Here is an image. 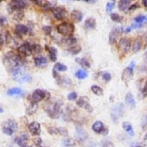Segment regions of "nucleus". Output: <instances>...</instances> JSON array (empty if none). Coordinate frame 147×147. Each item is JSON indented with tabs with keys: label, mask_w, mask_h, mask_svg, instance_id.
Listing matches in <instances>:
<instances>
[{
	"label": "nucleus",
	"mask_w": 147,
	"mask_h": 147,
	"mask_svg": "<svg viewBox=\"0 0 147 147\" xmlns=\"http://www.w3.org/2000/svg\"><path fill=\"white\" fill-rule=\"evenodd\" d=\"M12 78L15 81L22 84V83H28L32 81V78L29 74L27 73L25 66H19L13 70H11Z\"/></svg>",
	"instance_id": "nucleus-1"
},
{
	"label": "nucleus",
	"mask_w": 147,
	"mask_h": 147,
	"mask_svg": "<svg viewBox=\"0 0 147 147\" xmlns=\"http://www.w3.org/2000/svg\"><path fill=\"white\" fill-rule=\"evenodd\" d=\"M5 59H5V62L9 65V67L10 70H13V69H15L16 67L23 66L24 65L23 60L17 54L12 53H9L6 55V58Z\"/></svg>",
	"instance_id": "nucleus-2"
},
{
	"label": "nucleus",
	"mask_w": 147,
	"mask_h": 147,
	"mask_svg": "<svg viewBox=\"0 0 147 147\" xmlns=\"http://www.w3.org/2000/svg\"><path fill=\"white\" fill-rule=\"evenodd\" d=\"M61 105H62V103H60L59 102L47 103L45 106V110L51 118L57 119V118H59V116L61 113V109H60Z\"/></svg>",
	"instance_id": "nucleus-3"
},
{
	"label": "nucleus",
	"mask_w": 147,
	"mask_h": 147,
	"mask_svg": "<svg viewBox=\"0 0 147 147\" xmlns=\"http://www.w3.org/2000/svg\"><path fill=\"white\" fill-rule=\"evenodd\" d=\"M57 30L60 34L71 37L74 33V25L71 22H64L57 26Z\"/></svg>",
	"instance_id": "nucleus-4"
},
{
	"label": "nucleus",
	"mask_w": 147,
	"mask_h": 147,
	"mask_svg": "<svg viewBox=\"0 0 147 147\" xmlns=\"http://www.w3.org/2000/svg\"><path fill=\"white\" fill-rule=\"evenodd\" d=\"M48 96H49V93L44 90H41V89H36L28 97V100L31 102H34V103H37L46 98H48Z\"/></svg>",
	"instance_id": "nucleus-5"
},
{
	"label": "nucleus",
	"mask_w": 147,
	"mask_h": 147,
	"mask_svg": "<svg viewBox=\"0 0 147 147\" xmlns=\"http://www.w3.org/2000/svg\"><path fill=\"white\" fill-rule=\"evenodd\" d=\"M17 131V124L13 120H8L3 127V133L7 135H12Z\"/></svg>",
	"instance_id": "nucleus-6"
},
{
	"label": "nucleus",
	"mask_w": 147,
	"mask_h": 147,
	"mask_svg": "<svg viewBox=\"0 0 147 147\" xmlns=\"http://www.w3.org/2000/svg\"><path fill=\"white\" fill-rule=\"evenodd\" d=\"M33 49H34V45L28 42H25L18 47V52L25 56H30L34 53Z\"/></svg>",
	"instance_id": "nucleus-7"
},
{
	"label": "nucleus",
	"mask_w": 147,
	"mask_h": 147,
	"mask_svg": "<svg viewBox=\"0 0 147 147\" xmlns=\"http://www.w3.org/2000/svg\"><path fill=\"white\" fill-rule=\"evenodd\" d=\"M123 112H124V106L122 104L115 106L112 109V111H111V118H112V120L116 121L119 118H121L122 116Z\"/></svg>",
	"instance_id": "nucleus-8"
},
{
	"label": "nucleus",
	"mask_w": 147,
	"mask_h": 147,
	"mask_svg": "<svg viewBox=\"0 0 147 147\" xmlns=\"http://www.w3.org/2000/svg\"><path fill=\"white\" fill-rule=\"evenodd\" d=\"M27 5H28L27 2L23 0H15V1H11L9 3V6L14 10H21L22 9L27 7Z\"/></svg>",
	"instance_id": "nucleus-9"
},
{
	"label": "nucleus",
	"mask_w": 147,
	"mask_h": 147,
	"mask_svg": "<svg viewBox=\"0 0 147 147\" xmlns=\"http://www.w3.org/2000/svg\"><path fill=\"white\" fill-rule=\"evenodd\" d=\"M28 130H29L30 134L33 136H38L40 134V131H41L40 123L36 122V121L31 122L29 124V126H28Z\"/></svg>",
	"instance_id": "nucleus-10"
},
{
	"label": "nucleus",
	"mask_w": 147,
	"mask_h": 147,
	"mask_svg": "<svg viewBox=\"0 0 147 147\" xmlns=\"http://www.w3.org/2000/svg\"><path fill=\"white\" fill-rule=\"evenodd\" d=\"M119 47L121 50L124 53H128L131 48V43L130 40L127 38H121L119 41Z\"/></svg>",
	"instance_id": "nucleus-11"
},
{
	"label": "nucleus",
	"mask_w": 147,
	"mask_h": 147,
	"mask_svg": "<svg viewBox=\"0 0 147 147\" xmlns=\"http://www.w3.org/2000/svg\"><path fill=\"white\" fill-rule=\"evenodd\" d=\"M133 66H134V63L133 62L130 66L127 67L124 71H123V74H122V79L126 82H128L129 80L132 79L133 78V74H134V70H133Z\"/></svg>",
	"instance_id": "nucleus-12"
},
{
	"label": "nucleus",
	"mask_w": 147,
	"mask_h": 147,
	"mask_svg": "<svg viewBox=\"0 0 147 147\" xmlns=\"http://www.w3.org/2000/svg\"><path fill=\"white\" fill-rule=\"evenodd\" d=\"M48 130V133L52 135H57V134H59V135H63V136H67L68 133H67V130L64 127H48L47 128Z\"/></svg>",
	"instance_id": "nucleus-13"
},
{
	"label": "nucleus",
	"mask_w": 147,
	"mask_h": 147,
	"mask_svg": "<svg viewBox=\"0 0 147 147\" xmlns=\"http://www.w3.org/2000/svg\"><path fill=\"white\" fill-rule=\"evenodd\" d=\"M52 12H53V16L59 20V21H61L64 19V17L65 16V10L61 8V7H55L52 9Z\"/></svg>",
	"instance_id": "nucleus-14"
},
{
	"label": "nucleus",
	"mask_w": 147,
	"mask_h": 147,
	"mask_svg": "<svg viewBox=\"0 0 147 147\" xmlns=\"http://www.w3.org/2000/svg\"><path fill=\"white\" fill-rule=\"evenodd\" d=\"M28 31H29V29L27 26H25L23 24H17L15 28L14 33L17 36H23V35L27 34L28 33Z\"/></svg>",
	"instance_id": "nucleus-15"
},
{
	"label": "nucleus",
	"mask_w": 147,
	"mask_h": 147,
	"mask_svg": "<svg viewBox=\"0 0 147 147\" xmlns=\"http://www.w3.org/2000/svg\"><path fill=\"white\" fill-rule=\"evenodd\" d=\"M77 105L82 109H84L85 110H87L88 112L91 113L93 111V108L90 106V104L89 103V102L87 100H85L84 97H81L79 98L78 101H77Z\"/></svg>",
	"instance_id": "nucleus-16"
},
{
	"label": "nucleus",
	"mask_w": 147,
	"mask_h": 147,
	"mask_svg": "<svg viewBox=\"0 0 147 147\" xmlns=\"http://www.w3.org/2000/svg\"><path fill=\"white\" fill-rule=\"evenodd\" d=\"M76 136H77V139H78L79 141L83 142V141H84V140H87V138H88V134H87L86 131H84V129H83V128L80 127H78L76 128Z\"/></svg>",
	"instance_id": "nucleus-17"
},
{
	"label": "nucleus",
	"mask_w": 147,
	"mask_h": 147,
	"mask_svg": "<svg viewBox=\"0 0 147 147\" xmlns=\"http://www.w3.org/2000/svg\"><path fill=\"white\" fill-rule=\"evenodd\" d=\"M28 134H22V135L16 137V140H15V142H16V145H18L19 146L23 147L26 146V143L28 142Z\"/></svg>",
	"instance_id": "nucleus-18"
},
{
	"label": "nucleus",
	"mask_w": 147,
	"mask_h": 147,
	"mask_svg": "<svg viewBox=\"0 0 147 147\" xmlns=\"http://www.w3.org/2000/svg\"><path fill=\"white\" fill-rule=\"evenodd\" d=\"M92 130L96 133V134H102L103 131L105 130V127L104 124L102 121H96L93 125H92Z\"/></svg>",
	"instance_id": "nucleus-19"
},
{
	"label": "nucleus",
	"mask_w": 147,
	"mask_h": 147,
	"mask_svg": "<svg viewBox=\"0 0 147 147\" xmlns=\"http://www.w3.org/2000/svg\"><path fill=\"white\" fill-rule=\"evenodd\" d=\"M83 17H84L83 13H82L80 10L75 9V10H73V11L71 13V20H72L73 22H80L83 20Z\"/></svg>",
	"instance_id": "nucleus-20"
},
{
	"label": "nucleus",
	"mask_w": 147,
	"mask_h": 147,
	"mask_svg": "<svg viewBox=\"0 0 147 147\" xmlns=\"http://www.w3.org/2000/svg\"><path fill=\"white\" fill-rule=\"evenodd\" d=\"M46 50L49 53V58H50L51 61L55 62L56 59H57V53H58L57 49L55 47H47V46H46Z\"/></svg>",
	"instance_id": "nucleus-21"
},
{
	"label": "nucleus",
	"mask_w": 147,
	"mask_h": 147,
	"mask_svg": "<svg viewBox=\"0 0 147 147\" xmlns=\"http://www.w3.org/2000/svg\"><path fill=\"white\" fill-rule=\"evenodd\" d=\"M34 65L37 67H44L47 65V59L43 56L34 58Z\"/></svg>",
	"instance_id": "nucleus-22"
},
{
	"label": "nucleus",
	"mask_w": 147,
	"mask_h": 147,
	"mask_svg": "<svg viewBox=\"0 0 147 147\" xmlns=\"http://www.w3.org/2000/svg\"><path fill=\"white\" fill-rule=\"evenodd\" d=\"M24 94L25 93L22 89L16 88V87L11 88V89L8 90V91H7V95H9V96H24Z\"/></svg>",
	"instance_id": "nucleus-23"
},
{
	"label": "nucleus",
	"mask_w": 147,
	"mask_h": 147,
	"mask_svg": "<svg viewBox=\"0 0 147 147\" xmlns=\"http://www.w3.org/2000/svg\"><path fill=\"white\" fill-rule=\"evenodd\" d=\"M96 26V20L92 17L90 18H88L85 22H84V28L87 29V30H92V29H95Z\"/></svg>",
	"instance_id": "nucleus-24"
},
{
	"label": "nucleus",
	"mask_w": 147,
	"mask_h": 147,
	"mask_svg": "<svg viewBox=\"0 0 147 147\" xmlns=\"http://www.w3.org/2000/svg\"><path fill=\"white\" fill-rule=\"evenodd\" d=\"M122 32V28H119V27H115V28L109 34V42L110 43H114L116 40L117 34H119L120 33Z\"/></svg>",
	"instance_id": "nucleus-25"
},
{
	"label": "nucleus",
	"mask_w": 147,
	"mask_h": 147,
	"mask_svg": "<svg viewBox=\"0 0 147 147\" xmlns=\"http://www.w3.org/2000/svg\"><path fill=\"white\" fill-rule=\"evenodd\" d=\"M131 3H132V2L129 1V0H121V1H120L119 3H118V8H119L120 10L124 11V10H126L127 9H129Z\"/></svg>",
	"instance_id": "nucleus-26"
},
{
	"label": "nucleus",
	"mask_w": 147,
	"mask_h": 147,
	"mask_svg": "<svg viewBox=\"0 0 147 147\" xmlns=\"http://www.w3.org/2000/svg\"><path fill=\"white\" fill-rule=\"evenodd\" d=\"M76 62L78 63V64H79L83 68H84V69H89L90 67V62L86 59H84V58H77L76 59Z\"/></svg>",
	"instance_id": "nucleus-27"
},
{
	"label": "nucleus",
	"mask_w": 147,
	"mask_h": 147,
	"mask_svg": "<svg viewBox=\"0 0 147 147\" xmlns=\"http://www.w3.org/2000/svg\"><path fill=\"white\" fill-rule=\"evenodd\" d=\"M125 101H126V103L130 106L131 108H134L135 107V100L133 96V95L131 93H127L126 95V97H125Z\"/></svg>",
	"instance_id": "nucleus-28"
},
{
	"label": "nucleus",
	"mask_w": 147,
	"mask_h": 147,
	"mask_svg": "<svg viewBox=\"0 0 147 147\" xmlns=\"http://www.w3.org/2000/svg\"><path fill=\"white\" fill-rule=\"evenodd\" d=\"M122 127H123V129H124L130 136H134V128H133L132 125H131L129 122H123V123H122Z\"/></svg>",
	"instance_id": "nucleus-29"
},
{
	"label": "nucleus",
	"mask_w": 147,
	"mask_h": 147,
	"mask_svg": "<svg viewBox=\"0 0 147 147\" xmlns=\"http://www.w3.org/2000/svg\"><path fill=\"white\" fill-rule=\"evenodd\" d=\"M67 66L61 64V63H56L53 66V71H66Z\"/></svg>",
	"instance_id": "nucleus-30"
},
{
	"label": "nucleus",
	"mask_w": 147,
	"mask_h": 147,
	"mask_svg": "<svg viewBox=\"0 0 147 147\" xmlns=\"http://www.w3.org/2000/svg\"><path fill=\"white\" fill-rule=\"evenodd\" d=\"M91 91L95 95L99 96H101L103 95V90L100 86H98V85H92L91 86Z\"/></svg>",
	"instance_id": "nucleus-31"
},
{
	"label": "nucleus",
	"mask_w": 147,
	"mask_h": 147,
	"mask_svg": "<svg viewBox=\"0 0 147 147\" xmlns=\"http://www.w3.org/2000/svg\"><path fill=\"white\" fill-rule=\"evenodd\" d=\"M75 76H76V78H78V79H84V78H86L87 77H88V73H87V71H85V70H78V71H77V72L75 73Z\"/></svg>",
	"instance_id": "nucleus-32"
},
{
	"label": "nucleus",
	"mask_w": 147,
	"mask_h": 147,
	"mask_svg": "<svg viewBox=\"0 0 147 147\" xmlns=\"http://www.w3.org/2000/svg\"><path fill=\"white\" fill-rule=\"evenodd\" d=\"M38 109V106H37V103H34V102H31V104L28 107V109H26V113L28 115H32L34 114Z\"/></svg>",
	"instance_id": "nucleus-33"
},
{
	"label": "nucleus",
	"mask_w": 147,
	"mask_h": 147,
	"mask_svg": "<svg viewBox=\"0 0 147 147\" xmlns=\"http://www.w3.org/2000/svg\"><path fill=\"white\" fill-rule=\"evenodd\" d=\"M75 141L72 140V139H70V138H67L65 140H63L62 142V146L63 147H73L75 146Z\"/></svg>",
	"instance_id": "nucleus-34"
},
{
	"label": "nucleus",
	"mask_w": 147,
	"mask_h": 147,
	"mask_svg": "<svg viewBox=\"0 0 147 147\" xmlns=\"http://www.w3.org/2000/svg\"><path fill=\"white\" fill-rule=\"evenodd\" d=\"M63 41H64V44H65L66 46H69L71 47H72V46H74L76 44L77 40L75 38H73V37H68L67 39H65Z\"/></svg>",
	"instance_id": "nucleus-35"
},
{
	"label": "nucleus",
	"mask_w": 147,
	"mask_h": 147,
	"mask_svg": "<svg viewBox=\"0 0 147 147\" xmlns=\"http://www.w3.org/2000/svg\"><path fill=\"white\" fill-rule=\"evenodd\" d=\"M141 49V42L140 40H135L132 45V50L134 53H137Z\"/></svg>",
	"instance_id": "nucleus-36"
},
{
	"label": "nucleus",
	"mask_w": 147,
	"mask_h": 147,
	"mask_svg": "<svg viewBox=\"0 0 147 147\" xmlns=\"http://www.w3.org/2000/svg\"><path fill=\"white\" fill-rule=\"evenodd\" d=\"M69 53H71V54H78L81 52V47L79 46H72L71 47H69L68 49Z\"/></svg>",
	"instance_id": "nucleus-37"
},
{
	"label": "nucleus",
	"mask_w": 147,
	"mask_h": 147,
	"mask_svg": "<svg viewBox=\"0 0 147 147\" xmlns=\"http://www.w3.org/2000/svg\"><path fill=\"white\" fill-rule=\"evenodd\" d=\"M110 17H111L112 21H114L115 22H121V16L117 13H111Z\"/></svg>",
	"instance_id": "nucleus-38"
},
{
	"label": "nucleus",
	"mask_w": 147,
	"mask_h": 147,
	"mask_svg": "<svg viewBox=\"0 0 147 147\" xmlns=\"http://www.w3.org/2000/svg\"><path fill=\"white\" fill-rule=\"evenodd\" d=\"M100 146L101 147H114V145L111 141L107 140H103L101 141L100 143Z\"/></svg>",
	"instance_id": "nucleus-39"
},
{
	"label": "nucleus",
	"mask_w": 147,
	"mask_h": 147,
	"mask_svg": "<svg viewBox=\"0 0 147 147\" xmlns=\"http://www.w3.org/2000/svg\"><path fill=\"white\" fill-rule=\"evenodd\" d=\"M134 21H135V22L137 24H140L141 25V23L144 22V21H146V16H143V15H140V16H136L134 18Z\"/></svg>",
	"instance_id": "nucleus-40"
},
{
	"label": "nucleus",
	"mask_w": 147,
	"mask_h": 147,
	"mask_svg": "<svg viewBox=\"0 0 147 147\" xmlns=\"http://www.w3.org/2000/svg\"><path fill=\"white\" fill-rule=\"evenodd\" d=\"M23 17V12L22 10H15V14H14V18L16 20H21Z\"/></svg>",
	"instance_id": "nucleus-41"
},
{
	"label": "nucleus",
	"mask_w": 147,
	"mask_h": 147,
	"mask_svg": "<svg viewBox=\"0 0 147 147\" xmlns=\"http://www.w3.org/2000/svg\"><path fill=\"white\" fill-rule=\"evenodd\" d=\"M58 78H59L60 83H63L65 84H71V80L67 77H59Z\"/></svg>",
	"instance_id": "nucleus-42"
},
{
	"label": "nucleus",
	"mask_w": 147,
	"mask_h": 147,
	"mask_svg": "<svg viewBox=\"0 0 147 147\" xmlns=\"http://www.w3.org/2000/svg\"><path fill=\"white\" fill-rule=\"evenodd\" d=\"M102 77V79H103L105 82H109V81L111 80V78H112L111 74L109 73V72H103Z\"/></svg>",
	"instance_id": "nucleus-43"
},
{
	"label": "nucleus",
	"mask_w": 147,
	"mask_h": 147,
	"mask_svg": "<svg viewBox=\"0 0 147 147\" xmlns=\"http://www.w3.org/2000/svg\"><path fill=\"white\" fill-rule=\"evenodd\" d=\"M115 3V1H113V2H109V3H107V5H106V9H107L108 12H111V11H112V9H114Z\"/></svg>",
	"instance_id": "nucleus-44"
},
{
	"label": "nucleus",
	"mask_w": 147,
	"mask_h": 147,
	"mask_svg": "<svg viewBox=\"0 0 147 147\" xmlns=\"http://www.w3.org/2000/svg\"><path fill=\"white\" fill-rule=\"evenodd\" d=\"M78 98V94L76 92H71L67 96V99L69 101H75Z\"/></svg>",
	"instance_id": "nucleus-45"
},
{
	"label": "nucleus",
	"mask_w": 147,
	"mask_h": 147,
	"mask_svg": "<svg viewBox=\"0 0 147 147\" xmlns=\"http://www.w3.org/2000/svg\"><path fill=\"white\" fill-rule=\"evenodd\" d=\"M33 51H34V53H41L42 48H41L40 45H39V44H34V49H33Z\"/></svg>",
	"instance_id": "nucleus-46"
},
{
	"label": "nucleus",
	"mask_w": 147,
	"mask_h": 147,
	"mask_svg": "<svg viewBox=\"0 0 147 147\" xmlns=\"http://www.w3.org/2000/svg\"><path fill=\"white\" fill-rule=\"evenodd\" d=\"M43 31L45 32L46 34H50L51 32H52V28L49 27V26H44L43 27Z\"/></svg>",
	"instance_id": "nucleus-47"
},
{
	"label": "nucleus",
	"mask_w": 147,
	"mask_h": 147,
	"mask_svg": "<svg viewBox=\"0 0 147 147\" xmlns=\"http://www.w3.org/2000/svg\"><path fill=\"white\" fill-rule=\"evenodd\" d=\"M34 144H35L36 146H40V145L42 144V140H41L40 138H35V139L34 140Z\"/></svg>",
	"instance_id": "nucleus-48"
},
{
	"label": "nucleus",
	"mask_w": 147,
	"mask_h": 147,
	"mask_svg": "<svg viewBox=\"0 0 147 147\" xmlns=\"http://www.w3.org/2000/svg\"><path fill=\"white\" fill-rule=\"evenodd\" d=\"M138 8V4L137 3H134V4H133V5H131L130 7H129V9L130 10H133V9H137Z\"/></svg>",
	"instance_id": "nucleus-49"
},
{
	"label": "nucleus",
	"mask_w": 147,
	"mask_h": 147,
	"mask_svg": "<svg viewBox=\"0 0 147 147\" xmlns=\"http://www.w3.org/2000/svg\"><path fill=\"white\" fill-rule=\"evenodd\" d=\"M6 21H7V20H6L5 17H0V25H3Z\"/></svg>",
	"instance_id": "nucleus-50"
},
{
	"label": "nucleus",
	"mask_w": 147,
	"mask_h": 147,
	"mask_svg": "<svg viewBox=\"0 0 147 147\" xmlns=\"http://www.w3.org/2000/svg\"><path fill=\"white\" fill-rule=\"evenodd\" d=\"M143 94L144 96H147V85H146V87L143 89Z\"/></svg>",
	"instance_id": "nucleus-51"
},
{
	"label": "nucleus",
	"mask_w": 147,
	"mask_h": 147,
	"mask_svg": "<svg viewBox=\"0 0 147 147\" xmlns=\"http://www.w3.org/2000/svg\"><path fill=\"white\" fill-rule=\"evenodd\" d=\"M3 44V37H2V35L0 34V47H1Z\"/></svg>",
	"instance_id": "nucleus-52"
},
{
	"label": "nucleus",
	"mask_w": 147,
	"mask_h": 147,
	"mask_svg": "<svg viewBox=\"0 0 147 147\" xmlns=\"http://www.w3.org/2000/svg\"><path fill=\"white\" fill-rule=\"evenodd\" d=\"M131 29H132L131 28H126V29H125V33H128V32H130V31H131Z\"/></svg>",
	"instance_id": "nucleus-53"
},
{
	"label": "nucleus",
	"mask_w": 147,
	"mask_h": 147,
	"mask_svg": "<svg viewBox=\"0 0 147 147\" xmlns=\"http://www.w3.org/2000/svg\"><path fill=\"white\" fill-rule=\"evenodd\" d=\"M143 4L145 5V7H146L147 8V0H144V1H143Z\"/></svg>",
	"instance_id": "nucleus-54"
},
{
	"label": "nucleus",
	"mask_w": 147,
	"mask_h": 147,
	"mask_svg": "<svg viewBox=\"0 0 147 147\" xmlns=\"http://www.w3.org/2000/svg\"><path fill=\"white\" fill-rule=\"evenodd\" d=\"M145 41H146V43H147V33L145 35Z\"/></svg>",
	"instance_id": "nucleus-55"
},
{
	"label": "nucleus",
	"mask_w": 147,
	"mask_h": 147,
	"mask_svg": "<svg viewBox=\"0 0 147 147\" xmlns=\"http://www.w3.org/2000/svg\"><path fill=\"white\" fill-rule=\"evenodd\" d=\"M3 109L0 107V113H3Z\"/></svg>",
	"instance_id": "nucleus-56"
},
{
	"label": "nucleus",
	"mask_w": 147,
	"mask_h": 147,
	"mask_svg": "<svg viewBox=\"0 0 147 147\" xmlns=\"http://www.w3.org/2000/svg\"><path fill=\"white\" fill-rule=\"evenodd\" d=\"M37 147H44L43 146H42V144H41V145H40V146H38Z\"/></svg>",
	"instance_id": "nucleus-57"
},
{
	"label": "nucleus",
	"mask_w": 147,
	"mask_h": 147,
	"mask_svg": "<svg viewBox=\"0 0 147 147\" xmlns=\"http://www.w3.org/2000/svg\"><path fill=\"white\" fill-rule=\"evenodd\" d=\"M23 147H32V146H23Z\"/></svg>",
	"instance_id": "nucleus-58"
},
{
	"label": "nucleus",
	"mask_w": 147,
	"mask_h": 147,
	"mask_svg": "<svg viewBox=\"0 0 147 147\" xmlns=\"http://www.w3.org/2000/svg\"><path fill=\"white\" fill-rule=\"evenodd\" d=\"M146 22H147V16H146Z\"/></svg>",
	"instance_id": "nucleus-59"
}]
</instances>
